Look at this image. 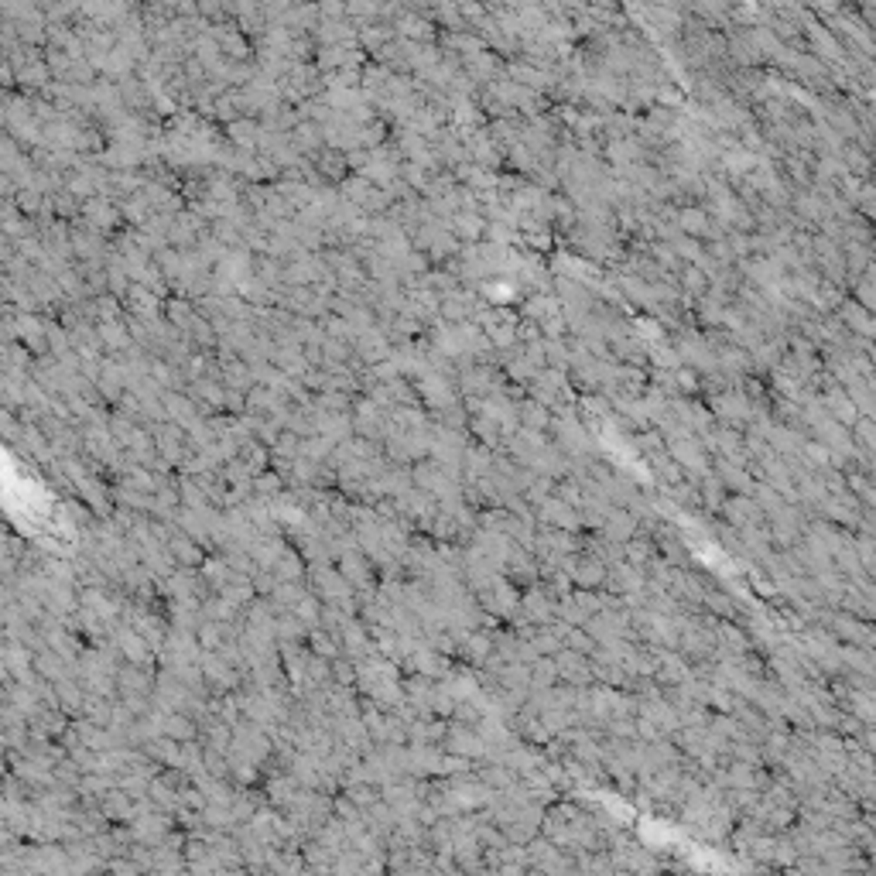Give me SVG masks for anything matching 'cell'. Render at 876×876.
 Listing matches in <instances>:
<instances>
[{"label":"cell","mask_w":876,"mask_h":876,"mask_svg":"<svg viewBox=\"0 0 876 876\" xmlns=\"http://www.w3.org/2000/svg\"><path fill=\"white\" fill-rule=\"evenodd\" d=\"M161 733L168 736V740H175V743H185V740H192V719L188 716H181V712H168L164 719H161Z\"/></svg>","instance_id":"obj_1"},{"label":"cell","mask_w":876,"mask_h":876,"mask_svg":"<svg viewBox=\"0 0 876 876\" xmlns=\"http://www.w3.org/2000/svg\"><path fill=\"white\" fill-rule=\"evenodd\" d=\"M120 651H124V657H127L131 664H148V657H151V654H148V644L137 637L134 630H124V633H120Z\"/></svg>","instance_id":"obj_2"},{"label":"cell","mask_w":876,"mask_h":876,"mask_svg":"<svg viewBox=\"0 0 876 876\" xmlns=\"http://www.w3.org/2000/svg\"><path fill=\"white\" fill-rule=\"evenodd\" d=\"M172 555H175L181 565H199V562H203V551H199V548H196L188 538H175V541H172Z\"/></svg>","instance_id":"obj_3"},{"label":"cell","mask_w":876,"mask_h":876,"mask_svg":"<svg viewBox=\"0 0 876 876\" xmlns=\"http://www.w3.org/2000/svg\"><path fill=\"white\" fill-rule=\"evenodd\" d=\"M318 613H322V609H318V603H315L312 596H298V599H294V616H298L305 627H315V623H318Z\"/></svg>","instance_id":"obj_4"},{"label":"cell","mask_w":876,"mask_h":876,"mask_svg":"<svg viewBox=\"0 0 876 876\" xmlns=\"http://www.w3.org/2000/svg\"><path fill=\"white\" fill-rule=\"evenodd\" d=\"M281 572V579H298L301 575V565H298V555L294 551H284V555H277V562H274V575Z\"/></svg>","instance_id":"obj_5"},{"label":"cell","mask_w":876,"mask_h":876,"mask_svg":"<svg viewBox=\"0 0 876 876\" xmlns=\"http://www.w3.org/2000/svg\"><path fill=\"white\" fill-rule=\"evenodd\" d=\"M253 490H260L264 496L277 493V490H281V476H274V472H257V476H253Z\"/></svg>","instance_id":"obj_6"}]
</instances>
